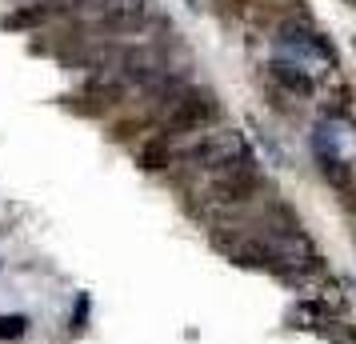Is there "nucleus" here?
Masks as SVG:
<instances>
[{
    "instance_id": "1",
    "label": "nucleus",
    "mask_w": 356,
    "mask_h": 344,
    "mask_svg": "<svg viewBox=\"0 0 356 344\" xmlns=\"http://www.w3.org/2000/svg\"><path fill=\"white\" fill-rule=\"evenodd\" d=\"M220 116V104L209 88H180L164 108V132H204Z\"/></svg>"
},
{
    "instance_id": "2",
    "label": "nucleus",
    "mask_w": 356,
    "mask_h": 344,
    "mask_svg": "<svg viewBox=\"0 0 356 344\" xmlns=\"http://www.w3.org/2000/svg\"><path fill=\"white\" fill-rule=\"evenodd\" d=\"M136 156H140V164H145L148 172H161V168L172 164V145H168V136H156V140L136 148Z\"/></svg>"
}]
</instances>
